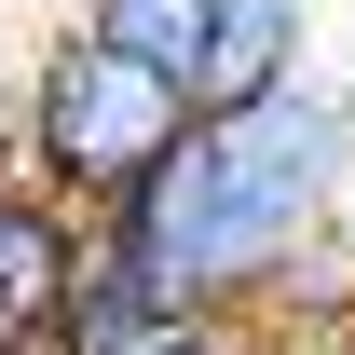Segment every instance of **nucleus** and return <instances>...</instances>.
Wrapping results in <instances>:
<instances>
[{
  "mask_svg": "<svg viewBox=\"0 0 355 355\" xmlns=\"http://www.w3.org/2000/svg\"><path fill=\"white\" fill-rule=\"evenodd\" d=\"M314 83V0H219V42L191 69V110H260Z\"/></svg>",
  "mask_w": 355,
  "mask_h": 355,
  "instance_id": "nucleus-5",
  "label": "nucleus"
},
{
  "mask_svg": "<svg viewBox=\"0 0 355 355\" xmlns=\"http://www.w3.org/2000/svg\"><path fill=\"white\" fill-rule=\"evenodd\" d=\"M178 137H191V83H164V69H137V55L83 42V28H55V42L14 69L0 164H14V178H42L69 219H123Z\"/></svg>",
  "mask_w": 355,
  "mask_h": 355,
  "instance_id": "nucleus-2",
  "label": "nucleus"
},
{
  "mask_svg": "<svg viewBox=\"0 0 355 355\" xmlns=\"http://www.w3.org/2000/svg\"><path fill=\"white\" fill-rule=\"evenodd\" d=\"M55 355H287V342H260L246 314H164L137 273L96 260V273H83V314H69Z\"/></svg>",
  "mask_w": 355,
  "mask_h": 355,
  "instance_id": "nucleus-4",
  "label": "nucleus"
},
{
  "mask_svg": "<svg viewBox=\"0 0 355 355\" xmlns=\"http://www.w3.org/2000/svg\"><path fill=\"white\" fill-rule=\"evenodd\" d=\"M96 273V219H69L42 178L0 164V355H55Z\"/></svg>",
  "mask_w": 355,
  "mask_h": 355,
  "instance_id": "nucleus-3",
  "label": "nucleus"
},
{
  "mask_svg": "<svg viewBox=\"0 0 355 355\" xmlns=\"http://www.w3.org/2000/svg\"><path fill=\"white\" fill-rule=\"evenodd\" d=\"M355 205V110L342 83H287L260 110H191L150 191L123 219H96V260L137 273L164 314H246L260 328L273 287L342 232Z\"/></svg>",
  "mask_w": 355,
  "mask_h": 355,
  "instance_id": "nucleus-1",
  "label": "nucleus"
},
{
  "mask_svg": "<svg viewBox=\"0 0 355 355\" xmlns=\"http://www.w3.org/2000/svg\"><path fill=\"white\" fill-rule=\"evenodd\" d=\"M69 28L110 42V55H137V69H164V83H191L205 42H219V0H83Z\"/></svg>",
  "mask_w": 355,
  "mask_h": 355,
  "instance_id": "nucleus-6",
  "label": "nucleus"
}]
</instances>
